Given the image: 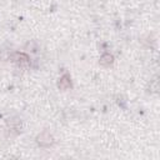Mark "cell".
<instances>
[{
	"label": "cell",
	"instance_id": "6da1fadb",
	"mask_svg": "<svg viewBox=\"0 0 160 160\" xmlns=\"http://www.w3.org/2000/svg\"><path fill=\"white\" fill-rule=\"evenodd\" d=\"M11 60H12L15 64H18L19 66H21V68L29 66V64H30L29 56H28L26 54H24V52H15V54L11 56Z\"/></svg>",
	"mask_w": 160,
	"mask_h": 160
},
{
	"label": "cell",
	"instance_id": "7a4b0ae2",
	"mask_svg": "<svg viewBox=\"0 0 160 160\" xmlns=\"http://www.w3.org/2000/svg\"><path fill=\"white\" fill-rule=\"evenodd\" d=\"M38 142L41 146H50L52 144V136L48 131H44L38 136Z\"/></svg>",
	"mask_w": 160,
	"mask_h": 160
},
{
	"label": "cell",
	"instance_id": "3957f363",
	"mask_svg": "<svg viewBox=\"0 0 160 160\" xmlns=\"http://www.w3.org/2000/svg\"><path fill=\"white\" fill-rule=\"evenodd\" d=\"M71 86V81H70V78L68 75H62L60 78V81H59V88L61 90H66Z\"/></svg>",
	"mask_w": 160,
	"mask_h": 160
},
{
	"label": "cell",
	"instance_id": "277c9868",
	"mask_svg": "<svg viewBox=\"0 0 160 160\" xmlns=\"http://www.w3.org/2000/svg\"><path fill=\"white\" fill-rule=\"evenodd\" d=\"M110 64H112V56L110 54H104L100 58V65L102 66H109Z\"/></svg>",
	"mask_w": 160,
	"mask_h": 160
}]
</instances>
